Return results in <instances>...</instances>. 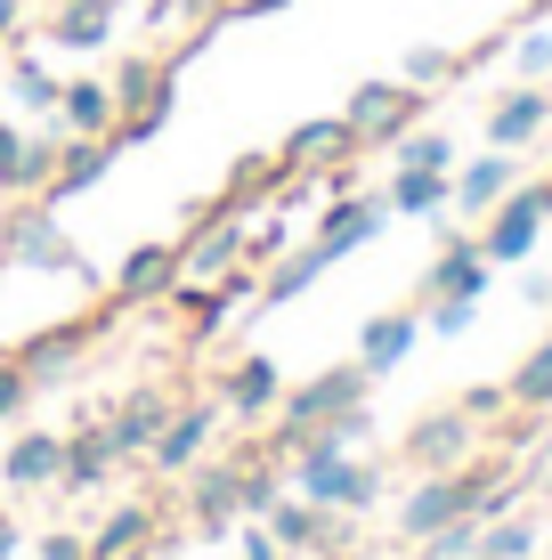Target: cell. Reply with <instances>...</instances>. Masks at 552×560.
Instances as JSON below:
<instances>
[{
  "mask_svg": "<svg viewBox=\"0 0 552 560\" xmlns=\"http://www.w3.org/2000/svg\"><path fill=\"white\" fill-rule=\"evenodd\" d=\"M171 106H179V57H155V49L122 57V66H114V130L106 139L114 147H146L171 122Z\"/></svg>",
  "mask_w": 552,
  "mask_h": 560,
  "instance_id": "6da1fadb",
  "label": "cell"
},
{
  "mask_svg": "<svg viewBox=\"0 0 552 560\" xmlns=\"http://www.w3.org/2000/svg\"><path fill=\"white\" fill-rule=\"evenodd\" d=\"M0 260H9V268H42V277H82V284H90V260L73 253V236L57 228V203H49V196H9V211H0Z\"/></svg>",
  "mask_w": 552,
  "mask_h": 560,
  "instance_id": "7a4b0ae2",
  "label": "cell"
},
{
  "mask_svg": "<svg viewBox=\"0 0 552 560\" xmlns=\"http://www.w3.org/2000/svg\"><path fill=\"white\" fill-rule=\"evenodd\" d=\"M366 390H374V374L366 365H326V374H309L301 382V390H284L277 398V439H269V455L284 463V447H293V439H309V431H326V422H341L350 407H366Z\"/></svg>",
  "mask_w": 552,
  "mask_h": 560,
  "instance_id": "3957f363",
  "label": "cell"
},
{
  "mask_svg": "<svg viewBox=\"0 0 552 560\" xmlns=\"http://www.w3.org/2000/svg\"><path fill=\"white\" fill-rule=\"evenodd\" d=\"M341 122H350L357 147H398L414 122H423V90L414 82H357L350 106H341Z\"/></svg>",
  "mask_w": 552,
  "mask_h": 560,
  "instance_id": "277c9868",
  "label": "cell"
},
{
  "mask_svg": "<svg viewBox=\"0 0 552 560\" xmlns=\"http://www.w3.org/2000/svg\"><path fill=\"white\" fill-rule=\"evenodd\" d=\"M220 422H227V407H220V398H179V407H171V422L155 431V447H146V471H163V479L196 471V463L212 455Z\"/></svg>",
  "mask_w": 552,
  "mask_h": 560,
  "instance_id": "5b68a950",
  "label": "cell"
},
{
  "mask_svg": "<svg viewBox=\"0 0 552 560\" xmlns=\"http://www.w3.org/2000/svg\"><path fill=\"white\" fill-rule=\"evenodd\" d=\"M179 504L203 536L236 528L244 520V455H203L196 471H179Z\"/></svg>",
  "mask_w": 552,
  "mask_h": 560,
  "instance_id": "8992f818",
  "label": "cell"
},
{
  "mask_svg": "<svg viewBox=\"0 0 552 560\" xmlns=\"http://www.w3.org/2000/svg\"><path fill=\"white\" fill-rule=\"evenodd\" d=\"M98 325H106V308H98V317H66V325H42V334H25V341L9 350V358H16V365L33 374V390H57V382H66L73 365L90 358Z\"/></svg>",
  "mask_w": 552,
  "mask_h": 560,
  "instance_id": "52a82bcc",
  "label": "cell"
},
{
  "mask_svg": "<svg viewBox=\"0 0 552 560\" xmlns=\"http://www.w3.org/2000/svg\"><path fill=\"white\" fill-rule=\"evenodd\" d=\"M552 220V179H537V187H512V196L488 211V228H480V253L488 260H528L537 253V228Z\"/></svg>",
  "mask_w": 552,
  "mask_h": 560,
  "instance_id": "ba28073f",
  "label": "cell"
},
{
  "mask_svg": "<svg viewBox=\"0 0 552 560\" xmlns=\"http://www.w3.org/2000/svg\"><path fill=\"white\" fill-rule=\"evenodd\" d=\"M471 422L463 407H439V415H423V422H407V439H398V455L414 463V471H463L471 463Z\"/></svg>",
  "mask_w": 552,
  "mask_h": 560,
  "instance_id": "9c48e42d",
  "label": "cell"
},
{
  "mask_svg": "<svg viewBox=\"0 0 552 560\" xmlns=\"http://www.w3.org/2000/svg\"><path fill=\"white\" fill-rule=\"evenodd\" d=\"M171 284H179V244H139L122 268H114L106 284V317H122V308H146V301H171Z\"/></svg>",
  "mask_w": 552,
  "mask_h": 560,
  "instance_id": "30bf717a",
  "label": "cell"
},
{
  "mask_svg": "<svg viewBox=\"0 0 552 560\" xmlns=\"http://www.w3.org/2000/svg\"><path fill=\"white\" fill-rule=\"evenodd\" d=\"M455 520H471V479L463 471H423V488L407 495V512H398V536H439V528H455Z\"/></svg>",
  "mask_w": 552,
  "mask_h": 560,
  "instance_id": "8fae6325",
  "label": "cell"
},
{
  "mask_svg": "<svg viewBox=\"0 0 552 560\" xmlns=\"http://www.w3.org/2000/svg\"><path fill=\"white\" fill-rule=\"evenodd\" d=\"M480 293H488V253H480V236H447L439 260L423 268L414 308H423V301H480Z\"/></svg>",
  "mask_w": 552,
  "mask_h": 560,
  "instance_id": "7c38bea8",
  "label": "cell"
},
{
  "mask_svg": "<svg viewBox=\"0 0 552 560\" xmlns=\"http://www.w3.org/2000/svg\"><path fill=\"white\" fill-rule=\"evenodd\" d=\"M383 228H390V203H374V196H333L326 211H317V253H357V244H374V236H383Z\"/></svg>",
  "mask_w": 552,
  "mask_h": 560,
  "instance_id": "4fadbf2b",
  "label": "cell"
},
{
  "mask_svg": "<svg viewBox=\"0 0 552 560\" xmlns=\"http://www.w3.org/2000/svg\"><path fill=\"white\" fill-rule=\"evenodd\" d=\"M171 407H179V398H171L163 382H139V390H122V407L106 415V431H114V447H122V463L155 447V431L171 422Z\"/></svg>",
  "mask_w": 552,
  "mask_h": 560,
  "instance_id": "5bb4252c",
  "label": "cell"
},
{
  "mask_svg": "<svg viewBox=\"0 0 552 560\" xmlns=\"http://www.w3.org/2000/svg\"><path fill=\"white\" fill-rule=\"evenodd\" d=\"M350 154H366V147L350 139V122H341V114H326V122H301V130H284L277 163H284V171H341Z\"/></svg>",
  "mask_w": 552,
  "mask_h": 560,
  "instance_id": "9a60e30c",
  "label": "cell"
},
{
  "mask_svg": "<svg viewBox=\"0 0 552 560\" xmlns=\"http://www.w3.org/2000/svg\"><path fill=\"white\" fill-rule=\"evenodd\" d=\"M277 398H284V382H277L269 358H236V365L220 374V407H227V422H269Z\"/></svg>",
  "mask_w": 552,
  "mask_h": 560,
  "instance_id": "2e32d148",
  "label": "cell"
},
{
  "mask_svg": "<svg viewBox=\"0 0 552 560\" xmlns=\"http://www.w3.org/2000/svg\"><path fill=\"white\" fill-rule=\"evenodd\" d=\"M114 16H122V0H57L42 33H49V49H106Z\"/></svg>",
  "mask_w": 552,
  "mask_h": 560,
  "instance_id": "e0dca14e",
  "label": "cell"
},
{
  "mask_svg": "<svg viewBox=\"0 0 552 560\" xmlns=\"http://www.w3.org/2000/svg\"><path fill=\"white\" fill-rule=\"evenodd\" d=\"M9 488H57L66 479V431H16V447L0 455Z\"/></svg>",
  "mask_w": 552,
  "mask_h": 560,
  "instance_id": "ac0fdd59",
  "label": "cell"
},
{
  "mask_svg": "<svg viewBox=\"0 0 552 560\" xmlns=\"http://www.w3.org/2000/svg\"><path fill=\"white\" fill-rule=\"evenodd\" d=\"M114 154H122L114 139H73V130H66V147H57V171H49L42 196H49V203H66V196H82V187H98L106 171H114Z\"/></svg>",
  "mask_w": 552,
  "mask_h": 560,
  "instance_id": "d6986e66",
  "label": "cell"
},
{
  "mask_svg": "<svg viewBox=\"0 0 552 560\" xmlns=\"http://www.w3.org/2000/svg\"><path fill=\"white\" fill-rule=\"evenodd\" d=\"M114 463H122V447H114L106 415H90L82 431H66V479H57V488H106Z\"/></svg>",
  "mask_w": 552,
  "mask_h": 560,
  "instance_id": "ffe728a7",
  "label": "cell"
},
{
  "mask_svg": "<svg viewBox=\"0 0 552 560\" xmlns=\"http://www.w3.org/2000/svg\"><path fill=\"white\" fill-rule=\"evenodd\" d=\"M544 122H552V98H544L537 82H520V90H504V98H496V114H488V147L520 154V147L537 139Z\"/></svg>",
  "mask_w": 552,
  "mask_h": 560,
  "instance_id": "44dd1931",
  "label": "cell"
},
{
  "mask_svg": "<svg viewBox=\"0 0 552 560\" xmlns=\"http://www.w3.org/2000/svg\"><path fill=\"white\" fill-rule=\"evenodd\" d=\"M163 536V512L155 504H114L98 528H90V560H130V552H146Z\"/></svg>",
  "mask_w": 552,
  "mask_h": 560,
  "instance_id": "7402d4cb",
  "label": "cell"
},
{
  "mask_svg": "<svg viewBox=\"0 0 552 560\" xmlns=\"http://www.w3.org/2000/svg\"><path fill=\"white\" fill-rule=\"evenodd\" d=\"M414 334H423V308H383V317H366V334H357V365H366V374H390V365L414 350Z\"/></svg>",
  "mask_w": 552,
  "mask_h": 560,
  "instance_id": "603a6c76",
  "label": "cell"
},
{
  "mask_svg": "<svg viewBox=\"0 0 552 560\" xmlns=\"http://www.w3.org/2000/svg\"><path fill=\"white\" fill-rule=\"evenodd\" d=\"M57 122L73 130V139H106L114 130V82H66V98H57Z\"/></svg>",
  "mask_w": 552,
  "mask_h": 560,
  "instance_id": "cb8c5ba5",
  "label": "cell"
},
{
  "mask_svg": "<svg viewBox=\"0 0 552 560\" xmlns=\"http://www.w3.org/2000/svg\"><path fill=\"white\" fill-rule=\"evenodd\" d=\"M512 187H520V163H512V154L496 147V154H480V163L455 179V203H463V211H496Z\"/></svg>",
  "mask_w": 552,
  "mask_h": 560,
  "instance_id": "d4e9b609",
  "label": "cell"
},
{
  "mask_svg": "<svg viewBox=\"0 0 552 560\" xmlns=\"http://www.w3.org/2000/svg\"><path fill=\"white\" fill-rule=\"evenodd\" d=\"M333 268V253H317V244H301V253H284L269 277H260V308H277V301H301L317 277Z\"/></svg>",
  "mask_w": 552,
  "mask_h": 560,
  "instance_id": "484cf974",
  "label": "cell"
},
{
  "mask_svg": "<svg viewBox=\"0 0 552 560\" xmlns=\"http://www.w3.org/2000/svg\"><path fill=\"white\" fill-rule=\"evenodd\" d=\"M383 203H390V211H414V220H431V211L455 203V179H447V171H398Z\"/></svg>",
  "mask_w": 552,
  "mask_h": 560,
  "instance_id": "4316f807",
  "label": "cell"
},
{
  "mask_svg": "<svg viewBox=\"0 0 552 560\" xmlns=\"http://www.w3.org/2000/svg\"><path fill=\"white\" fill-rule=\"evenodd\" d=\"M9 90H16V106H33V114H57V98H66V82L25 49H16V66H9Z\"/></svg>",
  "mask_w": 552,
  "mask_h": 560,
  "instance_id": "83f0119b",
  "label": "cell"
},
{
  "mask_svg": "<svg viewBox=\"0 0 552 560\" xmlns=\"http://www.w3.org/2000/svg\"><path fill=\"white\" fill-rule=\"evenodd\" d=\"M504 390H512V407H528V415L552 407V341H537V350L520 358V374H512Z\"/></svg>",
  "mask_w": 552,
  "mask_h": 560,
  "instance_id": "f1b7e54d",
  "label": "cell"
},
{
  "mask_svg": "<svg viewBox=\"0 0 552 560\" xmlns=\"http://www.w3.org/2000/svg\"><path fill=\"white\" fill-rule=\"evenodd\" d=\"M398 171H455V147L439 130H407V139H398Z\"/></svg>",
  "mask_w": 552,
  "mask_h": 560,
  "instance_id": "f546056e",
  "label": "cell"
},
{
  "mask_svg": "<svg viewBox=\"0 0 552 560\" xmlns=\"http://www.w3.org/2000/svg\"><path fill=\"white\" fill-rule=\"evenodd\" d=\"M455 73H463V57H455V49H407V82L414 90H439V82H455Z\"/></svg>",
  "mask_w": 552,
  "mask_h": 560,
  "instance_id": "4dcf8cb0",
  "label": "cell"
},
{
  "mask_svg": "<svg viewBox=\"0 0 552 560\" xmlns=\"http://www.w3.org/2000/svg\"><path fill=\"white\" fill-rule=\"evenodd\" d=\"M25 407H33V374H25L9 350H0V422H16Z\"/></svg>",
  "mask_w": 552,
  "mask_h": 560,
  "instance_id": "1f68e13d",
  "label": "cell"
},
{
  "mask_svg": "<svg viewBox=\"0 0 552 560\" xmlns=\"http://www.w3.org/2000/svg\"><path fill=\"white\" fill-rule=\"evenodd\" d=\"M480 552L488 560H528V528H520V520H512V528L496 520V528H480Z\"/></svg>",
  "mask_w": 552,
  "mask_h": 560,
  "instance_id": "d6a6232c",
  "label": "cell"
},
{
  "mask_svg": "<svg viewBox=\"0 0 552 560\" xmlns=\"http://www.w3.org/2000/svg\"><path fill=\"white\" fill-rule=\"evenodd\" d=\"M33 560H90V536H73V528H49V536H33Z\"/></svg>",
  "mask_w": 552,
  "mask_h": 560,
  "instance_id": "836d02e7",
  "label": "cell"
},
{
  "mask_svg": "<svg viewBox=\"0 0 552 560\" xmlns=\"http://www.w3.org/2000/svg\"><path fill=\"white\" fill-rule=\"evenodd\" d=\"M471 308H480V301H423V325H431V334H463Z\"/></svg>",
  "mask_w": 552,
  "mask_h": 560,
  "instance_id": "e575fe53",
  "label": "cell"
},
{
  "mask_svg": "<svg viewBox=\"0 0 552 560\" xmlns=\"http://www.w3.org/2000/svg\"><path fill=\"white\" fill-rule=\"evenodd\" d=\"M504 407H512L504 382H480V390H463V415H471V422H488V415H504Z\"/></svg>",
  "mask_w": 552,
  "mask_h": 560,
  "instance_id": "d590c367",
  "label": "cell"
},
{
  "mask_svg": "<svg viewBox=\"0 0 552 560\" xmlns=\"http://www.w3.org/2000/svg\"><path fill=\"white\" fill-rule=\"evenodd\" d=\"M212 9H220V25H244V16H277L293 0H212Z\"/></svg>",
  "mask_w": 552,
  "mask_h": 560,
  "instance_id": "8d00e7d4",
  "label": "cell"
},
{
  "mask_svg": "<svg viewBox=\"0 0 552 560\" xmlns=\"http://www.w3.org/2000/svg\"><path fill=\"white\" fill-rule=\"evenodd\" d=\"M520 73H528V82L552 73V33H528V42H520Z\"/></svg>",
  "mask_w": 552,
  "mask_h": 560,
  "instance_id": "74e56055",
  "label": "cell"
},
{
  "mask_svg": "<svg viewBox=\"0 0 552 560\" xmlns=\"http://www.w3.org/2000/svg\"><path fill=\"white\" fill-rule=\"evenodd\" d=\"M25 42V0H0V49Z\"/></svg>",
  "mask_w": 552,
  "mask_h": 560,
  "instance_id": "f35d334b",
  "label": "cell"
},
{
  "mask_svg": "<svg viewBox=\"0 0 552 560\" xmlns=\"http://www.w3.org/2000/svg\"><path fill=\"white\" fill-rule=\"evenodd\" d=\"M16 154H25V130H16V122H0V187H9V171H16Z\"/></svg>",
  "mask_w": 552,
  "mask_h": 560,
  "instance_id": "ab89813d",
  "label": "cell"
},
{
  "mask_svg": "<svg viewBox=\"0 0 552 560\" xmlns=\"http://www.w3.org/2000/svg\"><path fill=\"white\" fill-rule=\"evenodd\" d=\"M187 9H196V0H146V25H179Z\"/></svg>",
  "mask_w": 552,
  "mask_h": 560,
  "instance_id": "60d3db41",
  "label": "cell"
},
{
  "mask_svg": "<svg viewBox=\"0 0 552 560\" xmlns=\"http://www.w3.org/2000/svg\"><path fill=\"white\" fill-rule=\"evenodd\" d=\"M16 552H25V520L0 512V560H16Z\"/></svg>",
  "mask_w": 552,
  "mask_h": 560,
  "instance_id": "b9f144b4",
  "label": "cell"
},
{
  "mask_svg": "<svg viewBox=\"0 0 552 560\" xmlns=\"http://www.w3.org/2000/svg\"><path fill=\"white\" fill-rule=\"evenodd\" d=\"M528 16H552V0H528Z\"/></svg>",
  "mask_w": 552,
  "mask_h": 560,
  "instance_id": "7bdbcfd3",
  "label": "cell"
},
{
  "mask_svg": "<svg viewBox=\"0 0 552 560\" xmlns=\"http://www.w3.org/2000/svg\"><path fill=\"white\" fill-rule=\"evenodd\" d=\"M544 463H552V439H544Z\"/></svg>",
  "mask_w": 552,
  "mask_h": 560,
  "instance_id": "ee69618b",
  "label": "cell"
},
{
  "mask_svg": "<svg viewBox=\"0 0 552 560\" xmlns=\"http://www.w3.org/2000/svg\"><path fill=\"white\" fill-rule=\"evenodd\" d=\"M0 277H9V260H0Z\"/></svg>",
  "mask_w": 552,
  "mask_h": 560,
  "instance_id": "f6af8a7d",
  "label": "cell"
},
{
  "mask_svg": "<svg viewBox=\"0 0 552 560\" xmlns=\"http://www.w3.org/2000/svg\"><path fill=\"white\" fill-rule=\"evenodd\" d=\"M284 560H293V552H284Z\"/></svg>",
  "mask_w": 552,
  "mask_h": 560,
  "instance_id": "bcb514c9",
  "label": "cell"
}]
</instances>
